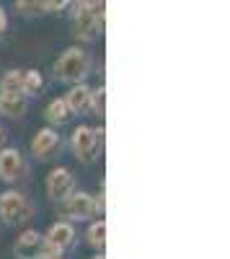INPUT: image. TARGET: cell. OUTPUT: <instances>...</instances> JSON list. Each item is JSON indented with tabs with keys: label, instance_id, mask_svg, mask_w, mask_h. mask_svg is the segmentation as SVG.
<instances>
[{
	"label": "cell",
	"instance_id": "6da1fadb",
	"mask_svg": "<svg viewBox=\"0 0 230 259\" xmlns=\"http://www.w3.org/2000/svg\"><path fill=\"white\" fill-rule=\"evenodd\" d=\"M91 70V57L86 50L80 47H70L60 55V60L54 62V78L62 83H83V78Z\"/></svg>",
	"mask_w": 230,
	"mask_h": 259
},
{
	"label": "cell",
	"instance_id": "7a4b0ae2",
	"mask_svg": "<svg viewBox=\"0 0 230 259\" xmlns=\"http://www.w3.org/2000/svg\"><path fill=\"white\" fill-rule=\"evenodd\" d=\"M103 13V3H78L73 13L75 36L83 41H91L98 34V16Z\"/></svg>",
	"mask_w": 230,
	"mask_h": 259
},
{
	"label": "cell",
	"instance_id": "3957f363",
	"mask_svg": "<svg viewBox=\"0 0 230 259\" xmlns=\"http://www.w3.org/2000/svg\"><path fill=\"white\" fill-rule=\"evenodd\" d=\"M31 212H34L31 202L21 192H3L0 194V221L6 226L26 223L31 218Z\"/></svg>",
	"mask_w": 230,
	"mask_h": 259
},
{
	"label": "cell",
	"instance_id": "277c9868",
	"mask_svg": "<svg viewBox=\"0 0 230 259\" xmlns=\"http://www.w3.org/2000/svg\"><path fill=\"white\" fill-rule=\"evenodd\" d=\"M101 140H103V127H96V130H93V127L80 124V127L73 130L70 148H73V153H75L80 161H91Z\"/></svg>",
	"mask_w": 230,
	"mask_h": 259
},
{
	"label": "cell",
	"instance_id": "5b68a950",
	"mask_svg": "<svg viewBox=\"0 0 230 259\" xmlns=\"http://www.w3.org/2000/svg\"><path fill=\"white\" fill-rule=\"evenodd\" d=\"M60 210L70 221H88L98 212L96 210V197L88 192H73L65 202H60Z\"/></svg>",
	"mask_w": 230,
	"mask_h": 259
},
{
	"label": "cell",
	"instance_id": "8992f818",
	"mask_svg": "<svg viewBox=\"0 0 230 259\" xmlns=\"http://www.w3.org/2000/svg\"><path fill=\"white\" fill-rule=\"evenodd\" d=\"M75 189V177H73V171L70 168H52L49 171V177H47V194H49V200L54 202H65L70 194Z\"/></svg>",
	"mask_w": 230,
	"mask_h": 259
},
{
	"label": "cell",
	"instance_id": "52a82bcc",
	"mask_svg": "<svg viewBox=\"0 0 230 259\" xmlns=\"http://www.w3.org/2000/svg\"><path fill=\"white\" fill-rule=\"evenodd\" d=\"M60 148H62V140H60V135L54 133L52 127H41V130H36V135L31 138V153H34L39 161L52 158Z\"/></svg>",
	"mask_w": 230,
	"mask_h": 259
},
{
	"label": "cell",
	"instance_id": "ba28073f",
	"mask_svg": "<svg viewBox=\"0 0 230 259\" xmlns=\"http://www.w3.org/2000/svg\"><path fill=\"white\" fill-rule=\"evenodd\" d=\"M41 244H44V236H41L39 231H34V228H26V231L16 239L13 254H16L18 259H39Z\"/></svg>",
	"mask_w": 230,
	"mask_h": 259
},
{
	"label": "cell",
	"instance_id": "9c48e42d",
	"mask_svg": "<svg viewBox=\"0 0 230 259\" xmlns=\"http://www.w3.org/2000/svg\"><path fill=\"white\" fill-rule=\"evenodd\" d=\"M44 244L52 246V249H57V251L70 249V246L75 244V228H73L68 221L54 223V226L47 231V236H44Z\"/></svg>",
	"mask_w": 230,
	"mask_h": 259
},
{
	"label": "cell",
	"instance_id": "30bf717a",
	"mask_svg": "<svg viewBox=\"0 0 230 259\" xmlns=\"http://www.w3.org/2000/svg\"><path fill=\"white\" fill-rule=\"evenodd\" d=\"M21 168H24V158H21L18 148H3L0 150V179L3 182H16Z\"/></svg>",
	"mask_w": 230,
	"mask_h": 259
},
{
	"label": "cell",
	"instance_id": "8fae6325",
	"mask_svg": "<svg viewBox=\"0 0 230 259\" xmlns=\"http://www.w3.org/2000/svg\"><path fill=\"white\" fill-rule=\"evenodd\" d=\"M65 104H68L70 114H83L86 109H91V89L86 83L73 85V89L68 91V96H65Z\"/></svg>",
	"mask_w": 230,
	"mask_h": 259
},
{
	"label": "cell",
	"instance_id": "7c38bea8",
	"mask_svg": "<svg viewBox=\"0 0 230 259\" xmlns=\"http://www.w3.org/2000/svg\"><path fill=\"white\" fill-rule=\"evenodd\" d=\"M26 106H29V101H26L24 94H3L0 91V114L18 119V117L26 114Z\"/></svg>",
	"mask_w": 230,
	"mask_h": 259
},
{
	"label": "cell",
	"instance_id": "4fadbf2b",
	"mask_svg": "<svg viewBox=\"0 0 230 259\" xmlns=\"http://www.w3.org/2000/svg\"><path fill=\"white\" fill-rule=\"evenodd\" d=\"M47 119H49L52 124H62V122L70 119V109H68L65 99H52V101H49V106H47Z\"/></svg>",
	"mask_w": 230,
	"mask_h": 259
},
{
	"label": "cell",
	"instance_id": "5bb4252c",
	"mask_svg": "<svg viewBox=\"0 0 230 259\" xmlns=\"http://www.w3.org/2000/svg\"><path fill=\"white\" fill-rule=\"evenodd\" d=\"M0 91L3 94H24V73L21 70H8L0 80Z\"/></svg>",
	"mask_w": 230,
	"mask_h": 259
},
{
	"label": "cell",
	"instance_id": "9a60e30c",
	"mask_svg": "<svg viewBox=\"0 0 230 259\" xmlns=\"http://www.w3.org/2000/svg\"><path fill=\"white\" fill-rule=\"evenodd\" d=\"M88 244L93 246V249H101L103 251V246H106V221H96L91 228H88Z\"/></svg>",
	"mask_w": 230,
	"mask_h": 259
},
{
	"label": "cell",
	"instance_id": "2e32d148",
	"mask_svg": "<svg viewBox=\"0 0 230 259\" xmlns=\"http://www.w3.org/2000/svg\"><path fill=\"white\" fill-rule=\"evenodd\" d=\"M41 85H44V78H41L39 70H24V96L41 91Z\"/></svg>",
	"mask_w": 230,
	"mask_h": 259
},
{
	"label": "cell",
	"instance_id": "e0dca14e",
	"mask_svg": "<svg viewBox=\"0 0 230 259\" xmlns=\"http://www.w3.org/2000/svg\"><path fill=\"white\" fill-rule=\"evenodd\" d=\"M91 109L96 112V114H103L106 112V89H96V91H91Z\"/></svg>",
	"mask_w": 230,
	"mask_h": 259
},
{
	"label": "cell",
	"instance_id": "ac0fdd59",
	"mask_svg": "<svg viewBox=\"0 0 230 259\" xmlns=\"http://www.w3.org/2000/svg\"><path fill=\"white\" fill-rule=\"evenodd\" d=\"M16 8L26 16H34V13H44L47 11V3H29V0H18Z\"/></svg>",
	"mask_w": 230,
	"mask_h": 259
},
{
	"label": "cell",
	"instance_id": "d6986e66",
	"mask_svg": "<svg viewBox=\"0 0 230 259\" xmlns=\"http://www.w3.org/2000/svg\"><path fill=\"white\" fill-rule=\"evenodd\" d=\"M6 29H8V18H6V11L0 8V34H3Z\"/></svg>",
	"mask_w": 230,
	"mask_h": 259
},
{
	"label": "cell",
	"instance_id": "ffe728a7",
	"mask_svg": "<svg viewBox=\"0 0 230 259\" xmlns=\"http://www.w3.org/2000/svg\"><path fill=\"white\" fill-rule=\"evenodd\" d=\"M0 140H3V127H0Z\"/></svg>",
	"mask_w": 230,
	"mask_h": 259
},
{
	"label": "cell",
	"instance_id": "44dd1931",
	"mask_svg": "<svg viewBox=\"0 0 230 259\" xmlns=\"http://www.w3.org/2000/svg\"><path fill=\"white\" fill-rule=\"evenodd\" d=\"M93 259H103V254H98V256H93Z\"/></svg>",
	"mask_w": 230,
	"mask_h": 259
}]
</instances>
